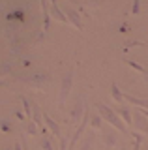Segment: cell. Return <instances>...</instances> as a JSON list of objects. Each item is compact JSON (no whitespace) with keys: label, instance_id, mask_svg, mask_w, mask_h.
<instances>
[{"label":"cell","instance_id":"30bf717a","mask_svg":"<svg viewBox=\"0 0 148 150\" xmlns=\"http://www.w3.org/2000/svg\"><path fill=\"white\" fill-rule=\"evenodd\" d=\"M116 143H118V139H116V133H114V131H107V133L103 135V144L107 148H114Z\"/></svg>","mask_w":148,"mask_h":150},{"label":"cell","instance_id":"d4e9b609","mask_svg":"<svg viewBox=\"0 0 148 150\" xmlns=\"http://www.w3.org/2000/svg\"><path fill=\"white\" fill-rule=\"evenodd\" d=\"M144 79H146V81H148V73H146V75H144Z\"/></svg>","mask_w":148,"mask_h":150},{"label":"cell","instance_id":"d6986e66","mask_svg":"<svg viewBox=\"0 0 148 150\" xmlns=\"http://www.w3.org/2000/svg\"><path fill=\"white\" fill-rule=\"evenodd\" d=\"M131 137H133V141H135V146H133V150H139V148H141V143H142V135L137 133V131H133Z\"/></svg>","mask_w":148,"mask_h":150},{"label":"cell","instance_id":"ffe728a7","mask_svg":"<svg viewBox=\"0 0 148 150\" xmlns=\"http://www.w3.org/2000/svg\"><path fill=\"white\" fill-rule=\"evenodd\" d=\"M92 143H94V135H88V137H86V141L81 144L79 150H92Z\"/></svg>","mask_w":148,"mask_h":150},{"label":"cell","instance_id":"52a82bcc","mask_svg":"<svg viewBox=\"0 0 148 150\" xmlns=\"http://www.w3.org/2000/svg\"><path fill=\"white\" fill-rule=\"evenodd\" d=\"M133 118H135V120H133V124H135L141 131L148 133V118H146V116L141 115V111H135V112H133Z\"/></svg>","mask_w":148,"mask_h":150},{"label":"cell","instance_id":"cb8c5ba5","mask_svg":"<svg viewBox=\"0 0 148 150\" xmlns=\"http://www.w3.org/2000/svg\"><path fill=\"white\" fill-rule=\"evenodd\" d=\"M4 150H11V146H4Z\"/></svg>","mask_w":148,"mask_h":150},{"label":"cell","instance_id":"7a4b0ae2","mask_svg":"<svg viewBox=\"0 0 148 150\" xmlns=\"http://www.w3.org/2000/svg\"><path fill=\"white\" fill-rule=\"evenodd\" d=\"M19 81L26 83L28 86L36 88V90H39V88H43L45 84L49 83V75H47V73H43V71H38V73L28 75V77H19Z\"/></svg>","mask_w":148,"mask_h":150},{"label":"cell","instance_id":"8992f818","mask_svg":"<svg viewBox=\"0 0 148 150\" xmlns=\"http://www.w3.org/2000/svg\"><path fill=\"white\" fill-rule=\"evenodd\" d=\"M49 11H51V15L56 19V21H60V23H68V17H66V13H64V9L60 8L56 2H49Z\"/></svg>","mask_w":148,"mask_h":150},{"label":"cell","instance_id":"ac0fdd59","mask_svg":"<svg viewBox=\"0 0 148 150\" xmlns=\"http://www.w3.org/2000/svg\"><path fill=\"white\" fill-rule=\"evenodd\" d=\"M26 131H28L30 135H38V133H39V128H38V126H36L32 120H28V122H26Z\"/></svg>","mask_w":148,"mask_h":150},{"label":"cell","instance_id":"5b68a950","mask_svg":"<svg viewBox=\"0 0 148 150\" xmlns=\"http://www.w3.org/2000/svg\"><path fill=\"white\" fill-rule=\"evenodd\" d=\"M64 13H66V17H68V23L69 25H73L77 28V30H82V23H81V15L75 11V9H71V8H64Z\"/></svg>","mask_w":148,"mask_h":150},{"label":"cell","instance_id":"ba28073f","mask_svg":"<svg viewBox=\"0 0 148 150\" xmlns=\"http://www.w3.org/2000/svg\"><path fill=\"white\" fill-rule=\"evenodd\" d=\"M124 100L131 105H137L139 109H148V100H142V98H137V96H131V94H124Z\"/></svg>","mask_w":148,"mask_h":150},{"label":"cell","instance_id":"4fadbf2b","mask_svg":"<svg viewBox=\"0 0 148 150\" xmlns=\"http://www.w3.org/2000/svg\"><path fill=\"white\" fill-rule=\"evenodd\" d=\"M111 96H113V100L116 103H124V101H126V100H124V94L120 92V88L116 86V83L111 84Z\"/></svg>","mask_w":148,"mask_h":150},{"label":"cell","instance_id":"7c38bea8","mask_svg":"<svg viewBox=\"0 0 148 150\" xmlns=\"http://www.w3.org/2000/svg\"><path fill=\"white\" fill-rule=\"evenodd\" d=\"M116 115L120 116V118H122V122H124V124H126V126H131V111H129V109H126V107H122V109H118L116 111Z\"/></svg>","mask_w":148,"mask_h":150},{"label":"cell","instance_id":"6da1fadb","mask_svg":"<svg viewBox=\"0 0 148 150\" xmlns=\"http://www.w3.org/2000/svg\"><path fill=\"white\" fill-rule=\"evenodd\" d=\"M96 109H98L99 116L107 122V124H111L113 128H116V131H120V133H128V126L124 124L122 118L116 115V111H113L111 107L105 105V103H96Z\"/></svg>","mask_w":148,"mask_h":150},{"label":"cell","instance_id":"4316f807","mask_svg":"<svg viewBox=\"0 0 148 150\" xmlns=\"http://www.w3.org/2000/svg\"><path fill=\"white\" fill-rule=\"evenodd\" d=\"M146 135H148V133H146Z\"/></svg>","mask_w":148,"mask_h":150},{"label":"cell","instance_id":"9c48e42d","mask_svg":"<svg viewBox=\"0 0 148 150\" xmlns=\"http://www.w3.org/2000/svg\"><path fill=\"white\" fill-rule=\"evenodd\" d=\"M43 120H45V124H47V128H49L51 133L56 135V137H60V128H58V124H56V122H54L53 118H51L47 112H43ZM60 139H62V137H60Z\"/></svg>","mask_w":148,"mask_h":150},{"label":"cell","instance_id":"603a6c76","mask_svg":"<svg viewBox=\"0 0 148 150\" xmlns=\"http://www.w3.org/2000/svg\"><path fill=\"white\" fill-rule=\"evenodd\" d=\"M10 129H11V128H10V124H8V122L4 120V124H2V131L6 133V131H10Z\"/></svg>","mask_w":148,"mask_h":150},{"label":"cell","instance_id":"3957f363","mask_svg":"<svg viewBox=\"0 0 148 150\" xmlns=\"http://www.w3.org/2000/svg\"><path fill=\"white\" fill-rule=\"evenodd\" d=\"M71 86H73V69H68L66 75L62 77V84H60V94H58V101L60 105H64L71 92Z\"/></svg>","mask_w":148,"mask_h":150},{"label":"cell","instance_id":"44dd1931","mask_svg":"<svg viewBox=\"0 0 148 150\" xmlns=\"http://www.w3.org/2000/svg\"><path fill=\"white\" fill-rule=\"evenodd\" d=\"M101 120H103V118H101L99 115L92 116V118H90V126H92V128H96V129H99L101 128Z\"/></svg>","mask_w":148,"mask_h":150},{"label":"cell","instance_id":"484cf974","mask_svg":"<svg viewBox=\"0 0 148 150\" xmlns=\"http://www.w3.org/2000/svg\"><path fill=\"white\" fill-rule=\"evenodd\" d=\"M122 150H128V148H122Z\"/></svg>","mask_w":148,"mask_h":150},{"label":"cell","instance_id":"277c9868","mask_svg":"<svg viewBox=\"0 0 148 150\" xmlns=\"http://www.w3.org/2000/svg\"><path fill=\"white\" fill-rule=\"evenodd\" d=\"M86 111H88V107L85 105V98H79V100L75 101V105H73L71 112H69V118H71L73 124H77V122H82V118H85Z\"/></svg>","mask_w":148,"mask_h":150},{"label":"cell","instance_id":"5bb4252c","mask_svg":"<svg viewBox=\"0 0 148 150\" xmlns=\"http://www.w3.org/2000/svg\"><path fill=\"white\" fill-rule=\"evenodd\" d=\"M41 116H43V112L34 105V107H32V122H34L38 128H41Z\"/></svg>","mask_w":148,"mask_h":150},{"label":"cell","instance_id":"e0dca14e","mask_svg":"<svg viewBox=\"0 0 148 150\" xmlns=\"http://www.w3.org/2000/svg\"><path fill=\"white\" fill-rule=\"evenodd\" d=\"M126 64L129 66V68H133V69H137V71H141L142 75H146L148 71H146V68H142L141 64H137V62H133V60H126Z\"/></svg>","mask_w":148,"mask_h":150},{"label":"cell","instance_id":"2e32d148","mask_svg":"<svg viewBox=\"0 0 148 150\" xmlns=\"http://www.w3.org/2000/svg\"><path fill=\"white\" fill-rule=\"evenodd\" d=\"M21 103H23V109H25V112H26V116H32V105H30V101L26 100L25 96H21Z\"/></svg>","mask_w":148,"mask_h":150},{"label":"cell","instance_id":"7402d4cb","mask_svg":"<svg viewBox=\"0 0 148 150\" xmlns=\"http://www.w3.org/2000/svg\"><path fill=\"white\" fill-rule=\"evenodd\" d=\"M139 8H141V4H139L137 0H135V2H133V6H131V13H133V15H135V13L139 11Z\"/></svg>","mask_w":148,"mask_h":150},{"label":"cell","instance_id":"9a60e30c","mask_svg":"<svg viewBox=\"0 0 148 150\" xmlns=\"http://www.w3.org/2000/svg\"><path fill=\"white\" fill-rule=\"evenodd\" d=\"M39 148H41V150H54L53 141H51L49 135H43V137H41V141H39Z\"/></svg>","mask_w":148,"mask_h":150},{"label":"cell","instance_id":"8fae6325","mask_svg":"<svg viewBox=\"0 0 148 150\" xmlns=\"http://www.w3.org/2000/svg\"><path fill=\"white\" fill-rule=\"evenodd\" d=\"M41 9H43V30H49V21H51L49 2H45V0H41Z\"/></svg>","mask_w":148,"mask_h":150}]
</instances>
